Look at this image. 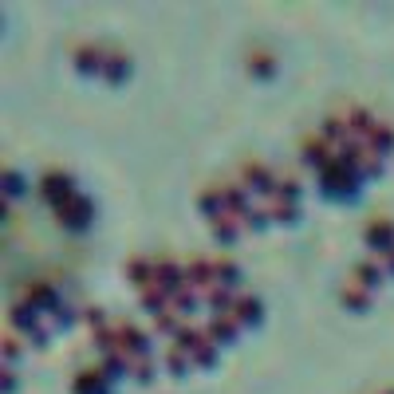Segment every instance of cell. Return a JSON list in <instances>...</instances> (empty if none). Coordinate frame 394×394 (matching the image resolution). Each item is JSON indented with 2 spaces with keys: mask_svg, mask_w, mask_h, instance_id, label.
Returning a JSON list of instances; mask_svg holds the SVG:
<instances>
[{
  "mask_svg": "<svg viewBox=\"0 0 394 394\" xmlns=\"http://www.w3.org/2000/svg\"><path fill=\"white\" fill-rule=\"evenodd\" d=\"M71 60H75L79 71H91V75H103L107 83H119V79L130 75V51L114 40H83V44L71 47Z\"/></svg>",
  "mask_w": 394,
  "mask_h": 394,
  "instance_id": "obj_1",
  "label": "cell"
},
{
  "mask_svg": "<svg viewBox=\"0 0 394 394\" xmlns=\"http://www.w3.org/2000/svg\"><path fill=\"white\" fill-rule=\"evenodd\" d=\"M8 319H12L16 331H24V335H28L32 343H44L47 335H51V319H47V315L40 312L28 296H20L12 308H8Z\"/></svg>",
  "mask_w": 394,
  "mask_h": 394,
  "instance_id": "obj_2",
  "label": "cell"
},
{
  "mask_svg": "<svg viewBox=\"0 0 394 394\" xmlns=\"http://www.w3.org/2000/svg\"><path fill=\"white\" fill-rule=\"evenodd\" d=\"M236 182H241L256 201L264 205V201H272V197H276V189H280V170H272V166H264V162H245L241 173H236Z\"/></svg>",
  "mask_w": 394,
  "mask_h": 394,
  "instance_id": "obj_3",
  "label": "cell"
},
{
  "mask_svg": "<svg viewBox=\"0 0 394 394\" xmlns=\"http://www.w3.org/2000/svg\"><path fill=\"white\" fill-rule=\"evenodd\" d=\"M315 177H319V189H323L328 197H351V193L359 189V173L351 170L339 154L331 158L323 170H315Z\"/></svg>",
  "mask_w": 394,
  "mask_h": 394,
  "instance_id": "obj_4",
  "label": "cell"
},
{
  "mask_svg": "<svg viewBox=\"0 0 394 394\" xmlns=\"http://www.w3.org/2000/svg\"><path fill=\"white\" fill-rule=\"evenodd\" d=\"M339 158H343L355 173H359V182L378 177V173H382V166H386V154H378L375 146H367V142H351L347 150H339Z\"/></svg>",
  "mask_w": 394,
  "mask_h": 394,
  "instance_id": "obj_5",
  "label": "cell"
},
{
  "mask_svg": "<svg viewBox=\"0 0 394 394\" xmlns=\"http://www.w3.org/2000/svg\"><path fill=\"white\" fill-rule=\"evenodd\" d=\"M40 193H44V201L51 205V209H60L63 201H71L79 193L75 177L67 170H60V166H51V170H44V177H40Z\"/></svg>",
  "mask_w": 394,
  "mask_h": 394,
  "instance_id": "obj_6",
  "label": "cell"
},
{
  "mask_svg": "<svg viewBox=\"0 0 394 394\" xmlns=\"http://www.w3.org/2000/svg\"><path fill=\"white\" fill-rule=\"evenodd\" d=\"M217 312L229 315V319H236V323H256L264 308H260V296H252V292H245V288H241V292H233V296L221 304Z\"/></svg>",
  "mask_w": 394,
  "mask_h": 394,
  "instance_id": "obj_7",
  "label": "cell"
},
{
  "mask_svg": "<svg viewBox=\"0 0 394 394\" xmlns=\"http://www.w3.org/2000/svg\"><path fill=\"white\" fill-rule=\"evenodd\" d=\"M56 217H60L67 229H87V225L95 221V201L83 193V189H79L71 201H63L60 209H56Z\"/></svg>",
  "mask_w": 394,
  "mask_h": 394,
  "instance_id": "obj_8",
  "label": "cell"
},
{
  "mask_svg": "<svg viewBox=\"0 0 394 394\" xmlns=\"http://www.w3.org/2000/svg\"><path fill=\"white\" fill-rule=\"evenodd\" d=\"M110 382L114 378L103 371V367H87L71 378V394H110Z\"/></svg>",
  "mask_w": 394,
  "mask_h": 394,
  "instance_id": "obj_9",
  "label": "cell"
},
{
  "mask_svg": "<svg viewBox=\"0 0 394 394\" xmlns=\"http://www.w3.org/2000/svg\"><path fill=\"white\" fill-rule=\"evenodd\" d=\"M362 241H367V249L375 252H386V249H394V221L391 217H375L367 229H362Z\"/></svg>",
  "mask_w": 394,
  "mask_h": 394,
  "instance_id": "obj_10",
  "label": "cell"
},
{
  "mask_svg": "<svg viewBox=\"0 0 394 394\" xmlns=\"http://www.w3.org/2000/svg\"><path fill=\"white\" fill-rule=\"evenodd\" d=\"M299 158H304L312 170H323L331 158H335V150H331V142L323 138V134H312V138L299 142Z\"/></svg>",
  "mask_w": 394,
  "mask_h": 394,
  "instance_id": "obj_11",
  "label": "cell"
},
{
  "mask_svg": "<svg viewBox=\"0 0 394 394\" xmlns=\"http://www.w3.org/2000/svg\"><path fill=\"white\" fill-rule=\"evenodd\" d=\"M126 276L134 288H158V256H134L130 264H126Z\"/></svg>",
  "mask_w": 394,
  "mask_h": 394,
  "instance_id": "obj_12",
  "label": "cell"
},
{
  "mask_svg": "<svg viewBox=\"0 0 394 394\" xmlns=\"http://www.w3.org/2000/svg\"><path fill=\"white\" fill-rule=\"evenodd\" d=\"M201 328L209 331V339H213L217 347H225V343H233V339H236L241 323H236V319H229V315H221V312H209Z\"/></svg>",
  "mask_w": 394,
  "mask_h": 394,
  "instance_id": "obj_13",
  "label": "cell"
},
{
  "mask_svg": "<svg viewBox=\"0 0 394 394\" xmlns=\"http://www.w3.org/2000/svg\"><path fill=\"white\" fill-rule=\"evenodd\" d=\"M367 146H375L378 154H391L394 150V126L386 123V119H375V126H371V130H367Z\"/></svg>",
  "mask_w": 394,
  "mask_h": 394,
  "instance_id": "obj_14",
  "label": "cell"
},
{
  "mask_svg": "<svg viewBox=\"0 0 394 394\" xmlns=\"http://www.w3.org/2000/svg\"><path fill=\"white\" fill-rule=\"evenodd\" d=\"M162 367H166L170 375H186L193 362H189V355H186V347L182 343H170L166 347V355H162Z\"/></svg>",
  "mask_w": 394,
  "mask_h": 394,
  "instance_id": "obj_15",
  "label": "cell"
},
{
  "mask_svg": "<svg viewBox=\"0 0 394 394\" xmlns=\"http://www.w3.org/2000/svg\"><path fill=\"white\" fill-rule=\"evenodd\" d=\"M4 193H8V197H20V193H24V173H16L12 166L4 170Z\"/></svg>",
  "mask_w": 394,
  "mask_h": 394,
  "instance_id": "obj_16",
  "label": "cell"
},
{
  "mask_svg": "<svg viewBox=\"0 0 394 394\" xmlns=\"http://www.w3.org/2000/svg\"><path fill=\"white\" fill-rule=\"evenodd\" d=\"M12 359H20V339L4 335V367H12Z\"/></svg>",
  "mask_w": 394,
  "mask_h": 394,
  "instance_id": "obj_17",
  "label": "cell"
},
{
  "mask_svg": "<svg viewBox=\"0 0 394 394\" xmlns=\"http://www.w3.org/2000/svg\"><path fill=\"white\" fill-rule=\"evenodd\" d=\"M378 260H382V268H386V276H394V249L378 252Z\"/></svg>",
  "mask_w": 394,
  "mask_h": 394,
  "instance_id": "obj_18",
  "label": "cell"
},
{
  "mask_svg": "<svg viewBox=\"0 0 394 394\" xmlns=\"http://www.w3.org/2000/svg\"><path fill=\"white\" fill-rule=\"evenodd\" d=\"M16 386V375H12V367H4V394H12Z\"/></svg>",
  "mask_w": 394,
  "mask_h": 394,
  "instance_id": "obj_19",
  "label": "cell"
}]
</instances>
